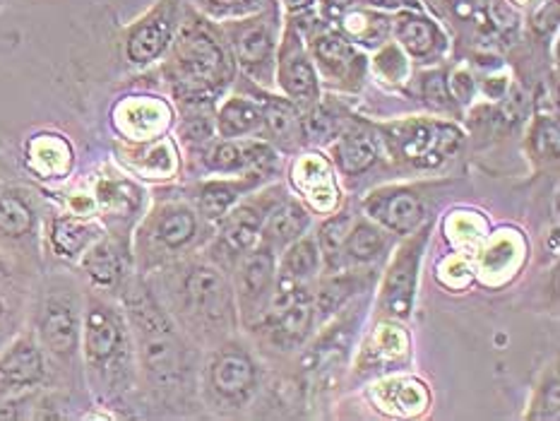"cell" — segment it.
Returning a JSON list of instances; mask_svg holds the SVG:
<instances>
[{
	"label": "cell",
	"instance_id": "1",
	"mask_svg": "<svg viewBox=\"0 0 560 421\" xmlns=\"http://www.w3.org/2000/svg\"><path fill=\"white\" fill-rule=\"evenodd\" d=\"M178 77L192 92L221 87L229 80L231 63L214 30L200 17H188L176 49Z\"/></svg>",
	"mask_w": 560,
	"mask_h": 421
},
{
	"label": "cell",
	"instance_id": "2",
	"mask_svg": "<svg viewBox=\"0 0 560 421\" xmlns=\"http://www.w3.org/2000/svg\"><path fill=\"white\" fill-rule=\"evenodd\" d=\"M128 310L140 337L142 362L147 371L159 383L173 381L181 371V345L169 318L145 289H133L128 296Z\"/></svg>",
	"mask_w": 560,
	"mask_h": 421
},
{
	"label": "cell",
	"instance_id": "3",
	"mask_svg": "<svg viewBox=\"0 0 560 421\" xmlns=\"http://www.w3.org/2000/svg\"><path fill=\"white\" fill-rule=\"evenodd\" d=\"M274 10L260 13L258 17L236 20L229 27L231 44L236 60L245 73L270 82L274 75V60H277V31H274Z\"/></svg>",
	"mask_w": 560,
	"mask_h": 421
},
{
	"label": "cell",
	"instance_id": "4",
	"mask_svg": "<svg viewBox=\"0 0 560 421\" xmlns=\"http://www.w3.org/2000/svg\"><path fill=\"white\" fill-rule=\"evenodd\" d=\"M267 323L274 335V342L284 347L298 345L313 326V296L298 282L281 280L277 294L267 306Z\"/></svg>",
	"mask_w": 560,
	"mask_h": 421
},
{
	"label": "cell",
	"instance_id": "5",
	"mask_svg": "<svg viewBox=\"0 0 560 421\" xmlns=\"http://www.w3.org/2000/svg\"><path fill=\"white\" fill-rule=\"evenodd\" d=\"M459 130L445 123H406L397 128V148L419 166H435L459 145Z\"/></svg>",
	"mask_w": 560,
	"mask_h": 421
},
{
	"label": "cell",
	"instance_id": "6",
	"mask_svg": "<svg viewBox=\"0 0 560 421\" xmlns=\"http://www.w3.org/2000/svg\"><path fill=\"white\" fill-rule=\"evenodd\" d=\"M274 70L280 77V85L287 89L289 96L294 99H313L317 96V75L316 66L310 60L308 51L301 41L298 27L289 24L284 37H281Z\"/></svg>",
	"mask_w": 560,
	"mask_h": 421
},
{
	"label": "cell",
	"instance_id": "7",
	"mask_svg": "<svg viewBox=\"0 0 560 421\" xmlns=\"http://www.w3.org/2000/svg\"><path fill=\"white\" fill-rule=\"evenodd\" d=\"M185 299L191 309L212 323H229L234 316L229 282L214 267L200 265L185 277Z\"/></svg>",
	"mask_w": 560,
	"mask_h": 421
},
{
	"label": "cell",
	"instance_id": "8",
	"mask_svg": "<svg viewBox=\"0 0 560 421\" xmlns=\"http://www.w3.org/2000/svg\"><path fill=\"white\" fill-rule=\"evenodd\" d=\"M392 34L402 51L412 58H431L445 49V34L431 17L421 15L419 10H402L392 20Z\"/></svg>",
	"mask_w": 560,
	"mask_h": 421
},
{
	"label": "cell",
	"instance_id": "9",
	"mask_svg": "<svg viewBox=\"0 0 560 421\" xmlns=\"http://www.w3.org/2000/svg\"><path fill=\"white\" fill-rule=\"evenodd\" d=\"M44 381V359L31 340H17L0 359V395L24 390Z\"/></svg>",
	"mask_w": 560,
	"mask_h": 421
},
{
	"label": "cell",
	"instance_id": "10",
	"mask_svg": "<svg viewBox=\"0 0 560 421\" xmlns=\"http://www.w3.org/2000/svg\"><path fill=\"white\" fill-rule=\"evenodd\" d=\"M84 349L92 363L116 359L123 349V327L119 316L102 303H92L84 326Z\"/></svg>",
	"mask_w": 560,
	"mask_h": 421
},
{
	"label": "cell",
	"instance_id": "11",
	"mask_svg": "<svg viewBox=\"0 0 560 421\" xmlns=\"http://www.w3.org/2000/svg\"><path fill=\"white\" fill-rule=\"evenodd\" d=\"M274 284V255L267 248L245 253L238 274V291L245 316L265 310V301Z\"/></svg>",
	"mask_w": 560,
	"mask_h": 421
},
{
	"label": "cell",
	"instance_id": "12",
	"mask_svg": "<svg viewBox=\"0 0 560 421\" xmlns=\"http://www.w3.org/2000/svg\"><path fill=\"white\" fill-rule=\"evenodd\" d=\"M421 241H423V237L419 238V244L402 248L397 260L392 263L387 280H385L383 306L387 313L399 316V318L409 316V310H412L413 282H416V265H419Z\"/></svg>",
	"mask_w": 560,
	"mask_h": 421
},
{
	"label": "cell",
	"instance_id": "13",
	"mask_svg": "<svg viewBox=\"0 0 560 421\" xmlns=\"http://www.w3.org/2000/svg\"><path fill=\"white\" fill-rule=\"evenodd\" d=\"M313 56L332 77H361L363 56L344 34L320 31L313 37Z\"/></svg>",
	"mask_w": 560,
	"mask_h": 421
},
{
	"label": "cell",
	"instance_id": "14",
	"mask_svg": "<svg viewBox=\"0 0 560 421\" xmlns=\"http://www.w3.org/2000/svg\"><path fill=\"white\" fill-rule=\"evenodd\" d=\"M77 313L67 299H51L41 316V340L56 356H70L77 347Z\"/></svg>",
	"mask_w": 560,
	"mask_h": 421
},
{
	"label": "cell",
	"instance_id": "15",
	"mask_svg": "<svg viewBox=\"0 0 560 421\" xmlns=\"http://www.w3.org/2000/svg\"><path fill=\"white\" fill-rule=\"evenodd\" d=\"M171 34H173V17H171V10L162 5L133 30L128 39V58L140 66L152 63L166 51V46L171 44Z\"/></svg>",
	"mask_w": 560,
	"mask_h": 421
},
{
	"label": "cell",
	"instance_id": "16",
	"mask_svg": "<svg viewBox=\"0 0 560 421\" xmlns=\"http://www.w3.org/2000/svg\"><path fill=\"white\" fill-rule=\"evenodd\" d=\"M212 385L221 398L241 402L255 388V366L244 352H224L212 363Z\"/></svg>",
	"mask_w": 560,
	"mask_h": 421
},
{
	"label": "cell",
	"instance_id": "17",
	"mask_svg": "<svg viewBox=\"0 0 560 421\" xmlns=\"http://www.w3.org/2000/svg\"><path fill=\"white\" fill-rule=\"evenodd\" d=\"M212 171L236 174V171L258 169L265 171L274 164V152L262 142H221L207 155Z\"/></svg>",
	"mask_w": 560,
	"mask_h": 421
},
{
	"label": "cell",
	"instance_id": "18",
	"mask_svg": "<svg viewBox=\"0 0 560 421\" xmlns=\"http://www.w3.org/2000/svg\"><path fill=\"white\" fill-rule=\"evenodd\" d=\"M369 212L376 215L387 229L397 234H412L423 219L421 200L412 191H395L390 195H378L369 202Z\"/></svg>",
	"mask_w": 560,
	"mask_h": 421
},
{
	"label": "cell",
	"instance_id": "19",
	"mask_svg": "<svg viewBox=\"0 0 560 421\" xmlns=\"http://www.w3.org/2000/svg\"><path fill=\"white\" fill-rule=\"evenodd\" d=\"M342 22V34L351 41V44H363V46H380L383 41H387V37L392 34V20L385 17L383 13H378L373 8H347L340 15Z\"/></svg>",
	"mask_w": 560,
	"mask_h": 421
},
{
	"label": "cell",
	"instance_id": "20",
	"mask_svg": "<svg viewBox=\"0 0 560 421\" xmlns=\"http://www.w3.org/2000/svg\"><path fill=\"white\" fill-rule=\"evenodd\" d=\"M378 157L376 138L361 128L347 130L340 135V140L334 145V159L347 174H363L373 166Z\"/></svg>",
	"mask_w": 560,
	"mask_h": 421
},
{
	"label": "cell",
	"instance_id": "21",
	"mask_svg": "<svg viewBox=\"0 0 560 421\" xmlns=\"http://www.w3.org/2000/svg\"><path fill=\"white\" fill-rule=\"evenodd\" d=\"M308 227V215L298 202H284L270 212L262 237L270 246H289L303 237Z\"/></svg>",
	"mask_w": 560,
	"mask_h": 421
},
{
	"label": "cell",
	"instance_id": "22",
	"mask_svg": "<svg viewBox=\"0 0 560 421\" xmlns=\"http://www.w3.org/2000/svg\"><path fill=\"white\" fill-rule=\"evenodd\" d=\"M262 123H265L270 135L280 142L281 148L291 149L301 142L303 126L294 103L284 102V99L270 102L265 106V112H262Z\"/></svg>",
	"mask_w": 560,
	"mask_h": 421
},
{
	"label": "cell",
	"instance_id": "23",
	"mask_svg": "<svg viewBox=\"0 0 560 421\" xmlns=\"http://www.w3.org/2000/svg\"><path fill=\"white\" fill-rule=\"evenodd\" d=\"M217 126H219L221 138H244L262 126V109L245 99H231L219 112Z\"/></svg>",
	"mask_w": 560,
	"mask_h": 421
},
{
	"label": "cell",
	"instance_id": "24",
	"mask_svg": "<svg viewBox=\"0 0 560 421\" xmlns=\"http://www.w3.org/2000/svg\"><path fill=\"white\" fill-rule=\"evenodd\" d=\"M260 222H262L260 210H255V207H238L236 212L224 224L221 241H224V246L231 253L241 255V253H245L255 244V238L260 234Z\"/></svg>",
	"mask_w": 560,
	"mask_h": 421
},
{
	"label": "cell",
	"instance_id": "25",
	"mask_svg": "<svg viewBox=\"0 0 560 421\" xmlns=\"http://www.w3.org/2000/svg\"><path fill=\"white\" fill-rule=\"evenodd\" d=\"M198 222L188 207H169L156 222V241L166 248H181L195 237Z\"/></svg>",
	"mask_w": 560,
	"mask_h": 421
},
{
	"label": "cell",
	"instance_id": "26",
	"mask_svg": "<svg viewBox=\"0 0 560 421\" xmlns=\"http://www.w3.org/2000/svg\"><path fill=\"white\" fill-rule=\"evenodd\" d=\"M316 241L310 238H296L294 244L289 246V251L284 253V260H281V280L287 282H298L308 280L317 273V265H320V255H317Z\"/></svg>",
	"mask_w": 560,
	"mask_h": 421
},
{
	"label": "cell",
	"instance_id": "27",
	"mask_svg": "<svg viewBox=\"0 0 560 421\" xmlns=\"http://www.w3.org/2000/svg\"><path fill=\"white\" fill-rule=\"evenodd\" d=\"M383 251L385 237L380 234V229H376L369 222H359L356 227H351L347 237V246H344V253H347L349 258L356 260V263H370Z\"/></svg>",
	"mask_w": 560,
	"mask_h": 421
},
{
	"label": "cell",
	"instance_id": "28",
	"mask_svg": "<svg viewBox=\"0 0 560 421\" xmlns=\"http://www.w3.org/2000/svg\"><path fill=\"white\" fill-rule=\"evenodd\" d=\"M84 270H87V274L96 284L109 287L113 282H119L120 277V253L109 241L96 244L87 253V258H84Z\"/></svg>",
	"mask_w": 560,
	"mask_h": 421
},
{
	"label": "cell",
	"instance_id": "29",
	"mask_svg": "<svg viewBox=\"0 0 560 421\" xmlns=\"http://www.w3.org/2000/svg\"><path fill=\"white\" fill-rule=\"evenodd\" d=\"M92 234H94V231L89 229L87 224L75 222V219H56V222H53L51 238L53 246H56V251H58L60 255L73 258V255H77V253L92 241Z\"/></svg>",
	"mask_w": 560,
	"mask_h": 421
},
{
	"label": "cell",
	"instance_id": "30",
	"mask_svg": "<svg viewBox=\"0 0 560 421\" xmlns=\"http://www.w3.org/2000/svg\"><path fill=\"white\" fill-rule=\"evenodd\" d=\"M31 210L15 195H0V231L8 237H24L31 229Z\"/></svg>",
	"mask_w": 560,
	"mask_h": 421
},
{
	"label": "cell",
	"instance_id": "31",
	"mask_svg": "<svg viewBox=\"0 0 560 421\" xmlns=\"http://www.w3.org/2000/svg\"><path fill=\"white\" fill-rule=\"evenodd\" d=\"M238 198L236 185L227 184V181H212L202 188L200 195V207L209 219H219L229 212Z\"/></svg>",
	"mask_w": 560,
	"mask_h": 421
},
{
	"label": "cell",
	"instance_id": "32",
	"mask_svg": "<svg viewBox=\"0 0 560 421\" xmlns=\"http://www.w3.org/2000/svg\"><path fill=\"white\" fill-rule=\"evenodd\" d=\"M351 219L347 215L334 217L332 222H327L320 231V251L324 253L327 258V265L334 267L340 265V255L344 253V246H347V237L351 231Z\"/></svg>",
	"mask_w": 560,
	"mask_h": 421
},
{
	"label": "cell",
	"instance_id": "33",
	"mask_svg": "<svg viewBox=\"0 0 560 421\" xmlns=\"http://www.w3.org/2000/svg\"><path fill=\"white\" fill-rule=\"evenodd\" d=\"M303 138H308L310 142H327L334 135L340 133V121L332 112H327L324 106H317L308 113V119L301 121Z\"/></svg>",
	"mask_w": 560,
	"mask_h": 421
},
{
	"label": "cell",
	"instance_id": "34",
	"mask_svg": "<svg viewBox=\"0 0 560 421\" xmlns=\"http://www.w3.org/2000/svg\"><path fill=\"white\" fill-rule=\"evenodd\" d=\"M423 96H426V102L435 109H450L452 106V92H450V85L445 80V75L440 70H435V73H428L423 77Z\"/></svg>",
	"mask_w": 560,
	"mask_h": 421
},
{
	"label": "cell",
	"instance_id": "35",
	"mask_svg": "<svg viewBox=\"0 0 560 421\" xmlns=\"http://www.w3.org/2000/svg\"><path fill=\"white\" fill-rule=\"evenodd\" d=\"M376 66L378 70L385 73V77H390V80H402L406 75V58L397 44L383 46L380 53L376 56Z\"/></svg>",
	"mask_w": 560,
	"mask_h": 421
},
{
	"label": "cell",
	"instance_id": "36",
	"mask_svg": "<svg viewBox=\"0 0 560 421\" xmlns=\"http://www.w3.org/2000/svg\"><path fill=\"white\" fill-rule=\"evenodd\" d=\"M262 0H207V8L217 17H245L260 10Z\"/></svg>",
	"mask_w": 560,
	"mask_h": 421
},
{
	"label": "cell",
	"instance_id": "37",
	"mask_svg": "<svg viewBox=\"0 0 560 421\" xmlns=\"http://www.w3.org/2000/svg\"><path fill=\"white\" fill-rule=\"evenodd\" d=\"M534 148L541 157H558V126L556 121H541L534 130Z\"/></svg>",
	"mask_w": 560,
	"mask_h": 421
},
{
	"label": "cell",
	"instance_id": "38",
	"mask_svg": "<svg viewBox=\"0 0 560 421\" xmlns=\"http://www.w3.org/2000/svg\"><path fill=\"white\" fill-rule=\"evenodd\" d=\"M349 294L347 280H334L332 284H324L320 296H317V306L323 313H330L332 309H337L342 303V299Z\"/></svg>",
	"mask_w": 560,
	"mask_h": 421
},
{
	"label": "cell",
	"instance_id": "39",
	"mask_svg": "<svg viewBox=\"0 0 560 421\" xmlns=\"http://www.w3.org/2000/svg\"><path fill=\"white\" fill-rule=\"evenodd\" d=\"M359 5L373 10H392V13H402V10H421L419 0H359Z\"/></svg>",
	"mask_w": 560,
	"mask_h": 421
},
{
	"label": "cell",
	"instance_id": "40",
	"mask_svg": "<svg viewBox=\"0 0 560 421\" xmlns=\"http://www.w3.org/2000/svg\"><path fill=\"white\" fill-rule=\"evenodd\" d=\"M320 3H323V8H327L337 17H340L347 8H351V5H359V0H320Z\"/></svg>",
	"mask_w": 560,
	"mask_h": 421
},
{
	"label": "cell",
	"instance_id": "41",
	"mask_svg": "<svg viewBox=\"0 0 560 421\" xmlns=\"http://www.w3.org/2000/svg\"><path fill=\"white\" fill-rule=\"evenodd\" d=\"M284 5L289 10H294L296 15H303V13H310L313 5H316V0H284Z\"/></svg>",
	"mask_w": 560,
	"mask_h": 421
},
{
	"label": "cell",
	"instance_id": "42",
	"mask_svg": "<svg viewBox=\"0 0 560 421\" xmlns=\"http://www.w3.org/2000/svg\"><path fill=\"white\" fill-rule=\"evenodd\" d=\"M15 405H0V419H15Z\"/></svg>",
	"mask_w": 560,
	"mask_h": 421
},
{
	"label": "cell",
	"instance_id": "43",
	"mask_svg": "<svg viewBox=\"0 0 560 421\" xmlns=\"http://www.w3.org/2000/svg\"><path fill=\"white\" fill-rule=\"evenodd\" d=\"M0 313H3V303H0Z\"/></svg>",
	"mask_w": 560,
	"mask_h": 421
}]
</instances>
